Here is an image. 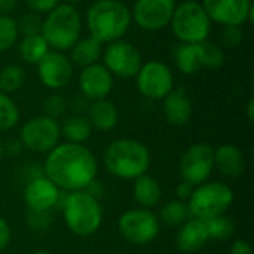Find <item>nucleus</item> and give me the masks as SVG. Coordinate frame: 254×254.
I'll use <instances>...</instances> for the list:
<instances>
[{
  "mask_svg": "<svg viewBox=\"0 0 254 254\" xmlns=\"http://www.w3.org/2000/svg\"><path fill=\"white\" fill-rule=\"evenodd\" d=\"M214 170V149L207 143H195L186 149L179 162L182 180L199 186L208 180Z\"/></svg>",
  "mask_w": 254,
  "mask_h": 254,
  "instance_id": "nucleus-10",
  "label": "nucleus"
},
{
  "mask_svg": "<svg viewBox=\"0 0 254 254\" xmlns=\"http://www.w3.org/2000/svg\"><path fill=\"white\" fill-rule=\"evenodd\" d=\"M103 65L118 77L131 79L137 76L141 67V55L132 43L119 39L106 48Z\"/></svg>",
  "mask_w": 254,
  "mask_h": 254,
  "instance_id": "nucleus-12",
  "label": "nucleus"
},
{
  "mask_svg": "<svg viewBox=\"0 0 254 254\" xmlns=\"http://www.w3.org/2000/svg\"><path fill=\"white\" fill-rule=\"evenodd\" d=\"M170 24L182 43H201L207 40L211 28V21L198 1H185L176 6Z\"/></svg>",
  "mask_w": 254,
  "mask_h": 254,
  "instance_id": "nucleus-7",
  "label": "nucleus"
},
{
  "mask_svg": "<svg viewBox=\"0 0 254 254\" xmlns=\"http://www.w3.org/2000/svg\"><path fill=\"white\" fill-rule=\"evenodd\" d=\"M25 82V71L21 65L10 64L0 71V92H16Z\"/></svg>",
  "mask_w": 254,
  "mask_h": 254,
  "instance_id": "nucleus-28",
  "label": "nucleus"
},
{
  "mask_svg": "<svg viewBox=\"0 0 254 254\" xmlns=\"http://www.w3.org/2000/svg\"><path fill=\"white\" fill-rule=\"evenodd\" d=\"M231 254H253V249L247 241L237 240L231 247Z\"/></svg>",
  "mask_w": 254,
  "mask_h": 254,
  "instance_id": "nucleus-39",
  "label": "nucleus"
},
{
  "mask_svg": "<svg viewBox=\"0 0 254 254\" xmlns=\"http://www.w3.org/2000/svg\"><path fill=\"white\" fill-rule=\"evenodd\" d=\"M16 21L9 15H0V52L10 49L18 39Z\"/></svg>",
  "mask_w": 254,
  "mask_h": 254,
  "instance_id": "nucleus-31",
  "label": "nucleus"
},
{
  "mask_svg": "<svg viewBox=\"0 0 254 254\" xmlns=\"http://www.w3.org/2000/svg\"><path fill=\"white\" fill-rule=\"evenodd\" d=\"M210 241L207 225L204 220L198 219H188L182 226H179L176 235L177 249L182 253L192 254L201 250Z\"/></svg>",
  "mask_w": 254,
  "mask_h": 254,
  "instance_id": "nucleus-18",
  "label": "nucleus"
},
{
  "mask_svg": "<svg viewBox=\"0 0 254 254\" xmlns=\"http://www.w3.org/2000/svg\"><path fill=\"white\" fill-rule=\"evenodd\" d=\"M235 193L226 183L205 182L195 186L188 204L189 217L198 220H210L213 217L226 214L234 204Z\"/></svg>",
  "mask_w": 254,
  "mask_h": 254,
  "instance_id": "nucleus-6",
  "label": "nucleus"
},
{
  "mask_svg": "<svg viewBox=\"0 0 254 254\" xmlns=\"http://www.w3.org/2000/svg\"><path fill=\"white\" fill-rule=\"evenodd\" d=\"M165 119L174 127H183L192 118V101L183 88L173 89L162 103Z\"/></svg>",
  "mask_w": 254,
  "mask_h": 254,
  "instance_id": "nucleus-20",
  "label": "nucleus"
},
{
  "mask_svg": "<svg viewBox=\"0 0 254 254\" xmlns=\"http://www.w3.org/2000/svg\"><path fill=\"white\" fill-rule=\"evenodd\" d=\"M158 219H159V223H164L165 226L179 228L189 219L188 204L179 199L170 201L161 208Z\"/></svg>",
  "mask_w": 254,
  "mask_h": 254,
  "instance_id": "nucleus-27",
  "label": "nucleus"
},
{
  "mask_svg": "<svg viewBox=\"0 0 254 254\" xmlns=\"http://www.w3.org/2000/svg\"><path fill=\"white\" fill-rule=\"evenodd\" d=\"M80 30L82 21L79 12L74 6L63 3L48 12L45 21L42 22L40 34L46 40L48 46H52L60 52L73 48V45L79 40Z\"/></svg>",
  "mask_w": 254,
  "mask_h": 254,
  "instance_id": "nucleus-5",
  "label": "nucleus"
},
{
  "mask_svg": "<svg viewBox=\"0 0 254 254\" xmlns=\"http://www.w3.org/2000/svg\"><path fill=\"white\" fill-rule=\"evenodd\" d=\"M43 110H45V116L52 118V119H58L61 118L65 110H67V103L65 98L60 94H51L45 103H43Z\"/></svg>",
  "mask_w": 254,
  "mask_h": 254,
  "instance_id": "nucleus-33",
  "label": "nucleus"
},
{
  "mask_svg": "<svg viewBox=\"0 0 254 254\" xmlns=\"http://www.w3.org/2000/svg\"><path fill=\"white\" fill-rule=\"evenodd\" d=\"M18 51L24 61L30 64H37L49 52V46L42 34H31L22 37Z\"/></svg>",
  "mask_w": 254,
  "mask_h": 254,
  "instance_id": "nucleus-26",
  "label": "nucleus"
},
{
  "mask_svg": "<svg viewBox=\"0 0 254 254\" xmlns=\"http://www.w3.org/2000/svg\"><path fill=\"white\" fill-rule=\"evenodd\" d=\"M98 161L83 144L58 143L48 152L43 176H46L60 190H86L95 183Z\"/></svg>",
  "mask_w": 254,
  "mask_h": 254,
  "instance_id": "nucleus-1",
  "label": "nucleus"
},
{
  "mask_svg": "<svg viewBox=\"0 0 254 254\" xmlns=\"http://www.w3.org/2000/svg\"><path fill=\"white\" fill-rule=\"evenodd\" d=\"M64 1H65L67 4H71V6H73L74 3H79V1H82V0H64Z\"/></svg>",
  "mask_w": 254,
  "mask_h": 254,
  "instance_id": "nucleus-42",
  "label": "nucleus"
},
{
  "mask_svg": "<svg viewBox=\"0 0 254 254\" xmlns=\"http://www.w3.org/2000/svg\"><path fill=\"white\" fill-rule=\"evenodd\" d=\"M92 129L97 131H110L118 125V110L113 103L107 100H97L92 101L88 107L86 115Z\"/></svg>",
  "mask_w": 254,
  "mask_h": 254,
  "instance_id": "nucleus-21",
  "label": "nucleus"
},
{
  "mask_svg": "<svg viewBox=\"0 0 254 254\" xmlns=\"http://www.w3.org/2000/svg\"><path fill=\"white\" fill-rule=\"evenodd\" d=\"M64 222L71 234L91 237L103 223V208L97 196L88 190H74L63 201Z\"/></svg>",
  "mask_w": 254,
  "mask_h": 254,
  "instance_id": "nucleus-4",
  "label": "nucleus"
},
{
  "mask_svg": "<svg viewBox=\"0 0 254 254\" xmlns=\"http://www.w3.org/2000/svg\"><path fill=\"white\" fill-rule=\"evenodd\" d=\"M205 225H207L210 240L226 241L234 235V231H235V223H234L232 217H229L226 214L213 217V219L207 220Z\"/></svg>",
  "mask_w": 254,
  "mask_h": 254,
  "instance_id": "nucleus-29",
  "label": "nucleus"
},
{
  "mask_svg": "<svg viewBox=\"0 0 254 254\" xmlns=\"http://www.w3.org/2000/svg\"><path fill=\"white\" fill-rule=\"evenodd\" d=\"M247 119L249 122H253L254 121V98H250L249 103H247Z\"/></svg>",
  "mask_w": 254,
  "mask_h": 254,
  "instance_id": "nucleus-41",
  "label": "nucleus"
},
{
  "mask_svg": "<svg viewBox=\"0 0 254 254\" xmlns=\"http://www.w3.org/2000/svg\"><path fill=\"white\" fill-rule=\"evenodd\" d=\"M79 88L88 100H106L113 88V74L103 64H91L83 67L79 76Z\"/></svg>",
  "mask_w": 254,
  "mask_h": 254,
  "instance_id": "nucleus-17",
  "label": "nucleus"
},
{
  "mask_svg": "<svg viewBox=\"0 0 254 254\" xmlns=\"http://www.w3.org/2000/svg\"><path fill=\"white\" fill-rule=\"evenodd\" d=\"M246 156L235 144H222L214 150V168L225 177L238 179L246 173Z\"/></svg>",
  "mask_w": 254,
  "mask_h": 254,
  "instance_id": "nucleus-19",
  "label": "nucleus"
},
{
  "mask_svg": "<svg viewBox=\"0 0 254 254\" xmlns=\"http://www.w3.org/2000/svg\"><path fill=\"white\" fill-rule=\"evenodd\" d=\"M100 55H101V43L92 36L77 40L71 48V63L82 67L95 64Z\"/></svg>",
  "mask_w": 254,
  "mask_h": 254,
  "instance_id": "nucleus-25",
  "label": "nucleus"
},
{
  "mask_svg": "<svg viewBox=\"0 0 254 254\" xmlns=\"http://www.w3.org/2000/svg\"><path fill=\"white\" fill-rule=\"evenodd\" d=\"M202 52H204V67L207 68H219L225 61V54L222 48H219L213 42H202Z\"/></svg>",
  "mask_w": 254,
  "mask_h": 254,
  "instance_id": "nucleus-32",
  "label": "nucleus"
},
{
  "mask_svg": "<svg viewBox=\"0 0 254 254\" xmlns=\"http://www.w3.org/2000/svg\"><path fill=\"white\" fill-rule=\"evenodd\" d=\"M103 164L109 174L124 180H135L147 173L150 153L146 144L138 140L119 138L106 147Z\"/></svg>",
  "mask_w": 254,
  "mask_h": 254,
  "instance_id": "nucleus-2",
  "label": "nucleus"
},
{
  "mask_svg": "<svg viewBox=\"0 0 254 254\" xmlns=\"http://www.w3.org/2000/svg\"><path fill=\"white\" fill-rule=\"evenodd\" d=\"M16 7V0H0V15H10Z\"/></svg>",
  "mask_w": 254,
  "mask_h": 254,
  "instance_id": "nucleus-40",
  "label": "nucleus"
},
{
  "mask_svg": "<svg viewBox=\"0 0 254 254\" xmlns=\"http://www.w3.org/2000/svg\"><path fill=\"white\" fill-rule=\"evenodd\" d=\"M201 6L210 21L219 22L225 27H241L244 22L253 21L252 0H202Z\"/></svg>",
  "mask_w": 254,
  "mask_h": 254,
  "instance_id": "nucleus-13",
  "label": "nucleus"
},
{
  "mask_svg": "<svg viewBox=\"0 0 254 254\" xmlns=\"http://www.w3.org/2000/svg\"><path fill=\"white\" fill-rule=\"evenodd\" d=\"M19 121V110L15 101L7 95L0 92V132L12 129Z\"/></svg>",
  "mask_w": 254,
  "mask_h": 254,
  "instance_id": "nucleus-30",
  "label": "nucleus"
},
{
  "mask_svg": "<svg viewBox=\"0 0 254 254\" xmlns=\"http://www.w3.org/2000/svg\"><path fill=\"white\" fill-rule=\"evenodd\" d=\"M10 240H12V234H10L9 223L0 216V253L7 249V246L10 244Z\"/></svg>",
  "mask_w": 254,
  "mask_h": 254,
  "instance_id": "nucleus-37",
  "label": "nucleus"
},
{
  "mask_svg": "<svg viewBox=\"0 0 254 254\" xmlns=\"http://www.w3.org/2000/svg\"><path fill=\"white\" fill-rule=\"evenodd\" d=\"M159 219L147 208H134L125 211L118 220L121 237L134 246H147L159 235Z\"/></svg>",
  "mask_w": 254,
  "mask_h": 254,
  "instance_id": "nucleus-8",
  "label": "nucleus"
},
{
  "mask_svg": "<svg viewBox=\"0 0 254 254\" xmlns=\"http://www.w3.org/2000/svg\"><path fill=\"white\" fill-rule=\"evenodd\" d=\"M61 129L58 121L48 116H36L27 121L21 131L19 140L24 147L36 153L51 152L60 141Z\"/></svg>",
  "mask_w": 254,
  "mask_h": 254,
  "instance_id": "nucleus-9",
  "label": "nucleus"
},
{
  "mask_svg": "<svg viewBox=\"0 0 254 254\" xmlns=\"http://www.w3.org/2000/svg\"><path fill=\"white\" fill-rule=\"evenodd\" d=\"M3 153H4V149H3V144L0 143V161H1V158H3Z\"/></svg>",
  "mask_w": 254,
  "mask_h": 254,
  "instance_id": "nucleus-44",
  "label": "nucleus"
},
{
  "mask_svg": "<svg viewBox=\"0 0 254 254\" xmlns=\"http://www.w3.org/2000/svg\"><path fill=\"white\" fill-rule=\"evenodd\" d=\"M24 3H25L33 12L48 13L49 10H52V9L58 4V0H24Z\"/></svg>",
  "mask_w": 254,
  "mask_h": 254,
  "instance_id": "nucleus-36",
  "label": "nucleus"
},
{
  "mask_svg": "<svg viewBox=\"0 0 254 254\" xmlns=\"http://www.w3.org/2000/svg\"><path fill=\"white\" fill-rule=\"evenodd\" d=\"M174 9V0H135L131 16L138 27L155 31L170 24Z\"/></svg>",
  "mask_w": 254,
  "mask_h": 254,
  "instance_id": "nucleus-14",
  "label": "nucleus"
},
{
  "mask_svg": "<svg viewBox=\"0 0 254 254\" xmlns=\"http://www.w3.org/2000/svg\"><path fill=\"white\" fill-rule=\"evenodd\" d=\"M131 21V10L119 0H97L86 12L89 34L100 43H112L122 39Z\"/></svg>",
  "mask_w": 254,
  "mask_h": 254,
  "instance_id": "nucleus-3",
  "label": "nucleus"
},
{
  "mask_svg": "<svg viewBox=\"0 0 254 254\" xmlns=\"http://www.w3.org/2000/svg\"><path fill=\"white\" fill-rule=\"evenodd\" d=\"M61 135L65 138L67 143L83 144L92 134V127L86 116L74 115L67 118L63 125H60Z\"/></svg>",
  "mask_w": 254,
  "mask_h": 254,
  "instance_id": "nucleus-24",
  "label": "nucleus"
},
{
  "mask_svg": "<svg viewBox=\"0 0 254 254\" xmlns=\"http://www.w3.org/2000/svg\"><path fill=\"white\" fill-rule=\"evenodd\" d=\"M135 77L140 94L149 100H164L174 89L173 71L161 61L141 64Z\"/></svg>",
  "mask_w": 254,
  "mask_h": 254,
  "instance_id": "nucleus-11",
  "label": "nucleus"
},
{
  "mask_svg": "<svg viewBox=\"0 0 254 254\" xmlns=\"http://www.w3.org/2000/svg\"><path fill=\"white\" fill-rule=\"evenodd\" d=\"M176 65L183 74H195L204 68V52L201 43H180L176 48Z\"/></svg>",
  "mask_w": 254,
  "mask_h": 254,
  "instance_id": "nucleus-23",
  "label": "nucleus"
},
{
  "mask_svg": "<svg viewBox=\"0 0 254 254\" xmlns=\"http://www.w3.org/2000/svg\"><path fill=\"white\" fill-rule=\"evenodd\" d=\"M37 74L46 88L61 89L67 86L73 77V64L58 51L48 52L37 63Z\"/></svg>",
  "mask_w": 254,
  "mask_h": 254,
  "instance_id": "nucleus-15",
  "label": "nucleus"
},
{
  "mask_svg": "<svg viewBox=\"0 0 254 254\" xmlns=\"http://www.w3.org/2000/svg\"><path fill=\"white\" fill-rule=\"evenodd\" d=\"M60 199L61 190L46 176H36L24 188V202L30 211L48 213L58 205Z\"/></svg>",
  "mask_w": 254,
  "mask_h": 254,
  "instance_id": "nucleus-16",
  "label": "nucleus"
},
{
  "mask_svg": "<svg viewBox=\"0 0 254 254\" xmlns=\"http://www.w3.org/2000/svg\"><path fill=\"white\" fill-rule=\"evenodd\" d=\"M132 196L141 208L152 210L153 207H156L159 204V201L162 198V189H161L158 180L146 173L134 180Z\"/></svg>",
  "mask_w": 254,
  "mask_h": 254,
  "instance_id": "nucleus-22",
  "label": "nucleus"
},
{
  "mask_svg": "<svg viewBox=\"0 0 254 254\" xmlns=\"http://www.w3.org/2000/svg\"><path fill=\"white\" fill-rule=\"evenodd\" d=\"M42 19L39 18V15L36 12H28V13H24L18 22H16V27H18V31H21L24 36H31V34H40L42 31Z\"/></svg>",
  "mask_w": 254,
  "mask_h": 254,
  "instance_id": "nucleus-34",
  "label": "nucleus"
},
{
  "mask_svg": "<svg viewBox=\"0 0 254 254\" xmlns=\"http://www.w3.org/2000/svg\"><path fill=\"white\" fill-rule=\"evenodd\" d=\"M31 254H52L51 252H46V250H39V252H34V253Z\"/></svg>",
  "mask_w": 254,
  "mask_h": 254,
  "instance_id": "nucleus-43",
  "label": "nucleus"
},
{
  "mask_svg": "<svg viewBox=\"0 0 254 254\" xmlns=\"http://www.w3.org/2000/svg\"><path fill=\"white\" fill-rule=\"evenodd\" d=\"M193 189H195V186H192L190 183L182 180L177 185V188H176V196H177V199L179 201H183V202H188L189 198H190V195H192V192H193Z\"/></svg>",
  "mask_w": 254,
  "mask_h": 254,
  "instance_id": "nucleus-38",
  "label": "nucleus"
},
{
  "mask_svg": "<svg viewBox=\"0 0 254 254\" xmlns=\"http://www.w3.org/2000/svg\"><path fill=\"white\" fill-rule=\"evenodd\" d=\"M243 40V33H241V27L238 25H228L225 27L223 31V42L226 46L229 48H237Z\"/></svg>",
  "mask_w": 254,
  "mask_h": 254,
  "instance_id": "nucleus-35",
  "label": "nucleus"
}]
</instances>
